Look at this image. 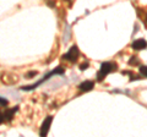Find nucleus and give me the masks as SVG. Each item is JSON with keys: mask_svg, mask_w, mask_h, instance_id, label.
<instances>
[{"mask_svg": "<svg viewBox=\"0 0 147 137\" xmlns=\"http://www.w3.org/2000/svg\"><path fill=\"white\" fill-rule=\"evenodd\" d=\"M112 71H117V64L115 62H103L100 65V70L97 74V80L98 81L104 80V77Z\"/></svg>", "mask_w": 147, "mask_h": 137, "instance_id": "nucleus-1", "label": "nucleus"}, {"mask_svg": "<svg viewBox=\"0 0 147 137\" xmlns=\"http://www.w3.org/2000/svg\"><path fill=\"white\" fill-rule=\"evenodd\" d=\"M63 75L64 74V68L61 67V66H59V67H57V68H55V70H53V71H50L49 72V74L47 75V76H45L44 77V79L43 80H40L39 82H37V83H34V85H32V86H27V87H22V89H24V91H31V89H33V88H36L37 87V86H38V85H40V83H42V82L43 81H45V80H48L49 79V77L50 76H54V75Z\"/></svg>", "mask_w": 147, "mask_h": 137, "instance_id": "nucleus-2", "label": "nucleus"}, {"mask_svg": "<svg viewBox=\"0 0 147 137\" xmlns=\"http://www.w3.org/2000/svg\"><path fill=\"white\" fill-rule=\"evenodd\" d=\"M79 49H77L76 45H74V47L70 48V50L66 53V54H64V59L65 60H69V61H71V62H75L77 60V58H79Z\"/></svg>", "mask_w": 147, "mask_h": 137, "instance_id": "nucleus-3", "label": "nucleus"}, {"mask_svg": "<svg viewBox=\"0 0 147 137\" xmlns=\"http://www.w3.org/2000/svg\"><path fill=\"white\" fill-rule=\"evenodd\" d=\"M52 121H53V116H48L45 120L43 121V124H42V127H40V136H45L48 134V131H49V126L50 124H52Z\"/></svg>", "mask_w": 147, "mask_h": 137, "instance_id": "nucleus-4", "label": "nucleus"}, {"mask_svg": "<svg viewBox=\"0 0 147 137\" xmlns=\"http://www.w3.org/2000/svg\"><path fill=\"white\" fill-rule=\"evenodd\" d=\"M93 87H94V82L93 81H85L79 86V88L81 91H84V92H88V91L93 89Z\"/></svg>", "mask_w": 147, "mask_h": 137, "instance_id": "nucleus-5", "label": "nucleus"}, {"mask_svg": "<svg viewBox=\"0 0 147 137\" xmlns=\"http://www.w3.org/2000/svg\"><path fill=\"white\" fill-rule=\"evenodd\" d=\"M147 47V42L145 39H137L132 43V48L135 50H141V49H146Z\"/></svg>", "mask_w": 147, "mask_h": 137, "instance_id": "nucleus-6", "label": "nucleus"}, {"mask_svg": "<svg viewBox=\"0 0 147 137\" xmlns=\"http://www.w3.org/2000/svg\"><path fill=\"white\" fill-rule=\"evenodd\" d=\"M16 110H17V108H12V109H10V110H6L5 113H4V118H5V121L11 120Z\"/></svg>", "mask_w": 147, "mask_h": 137, "instance_id": "nucleus-7", "label": "nucleus"}, {"mask_svg": "<svg viewBox=\"0 0 147 137\" xmlns=\"http://www.w3.org/2000/svg\"><path fill=\"white\" fill-rule=\"evenodd\" d=\"M140 74H141L142 76L147 77V66H146V65H141V66H140Z\"/></svg>", "mask_w": 147, "mask_h": 137, "instance_id": "nucleus-8", "label": "nucleus"}, {"mask_svg": "<svg viewBox=\"0 0 147 137\" xmlns=\"http://www.w3.org/2000/svg\"><path fill=\"white\" fill-rule=\"evenodd\" d=\"M129 64H130V65H135V64H139V60L136 59V56H132V59H130Z\"/></svg>", "mask_w": 147, "mask_h": 137, "instance_id": "nucleus-9", "label": "nucleus"}, {"mask_svg": "<svg viewBox=\"0 0 147 137\" xmlns=\"http://www.w3.org/2000/svg\"><path fill=\"white\" fill-rule=\"evenodd\" d=\"M7 100L5 98H0V105H7Z\"/></svg>", "mask_w": 147, "mask_h": 137, "instance_id": "nucleus-10", "label": "nucleus"}, {"mask_svg": "<svg viewBox=\"0 0 147 137\" xmlns=\"http://www.w3.org/2000/svg\"><path fill=\"white\" fill-rule=\"evenodd\" d=\"M5 121V118H4V114L0 113V124H3V122Z\"/></svg>", "mask_w": 147, "mask_h": 137, "instance_id": "nucleus-11", "label": "nucleus"}, {"mask_svg": "<svg viewBox=\"0 0 147 137\" xmlns=\"http://www.w3.org/2000/svg\"><path fill=\"white\" fill-rule=\"evenodd\" d=\"M87 66H88V64H82V65L80 66V68H81V70H86V68H87Z\"/></svg>", "mask_w": 147, "mask_h": 137, "instance_id": "nucleus-12", "label": "nucleus"}]
</instances>
